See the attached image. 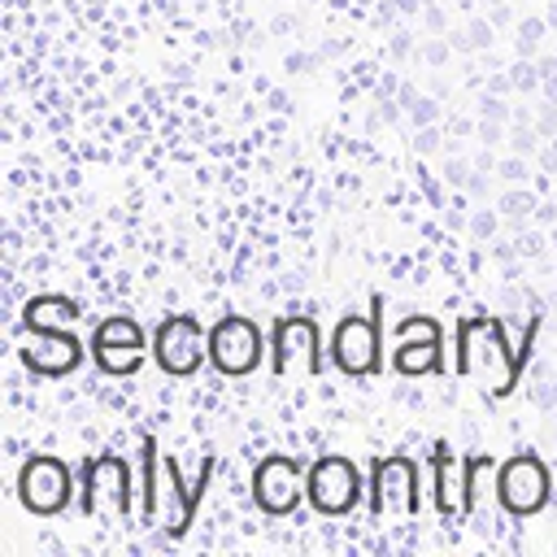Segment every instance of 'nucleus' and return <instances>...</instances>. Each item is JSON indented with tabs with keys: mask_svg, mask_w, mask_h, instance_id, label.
<instances>
[{
	"mask_svg": "<svg viewBox=\"0 0 557 557\" xmlns=\"http://www.w3.org/2000/svg\"><path fill=\"white\" fill-rule=\"evenodd\" d=\"M270 352L261 326L244 313H222L213 326H209V366L226 379H244L261 366V357Z\"/></svg>",
	"mask_w": 557,
	"mask_h": 557,
	"instance_id": "nucleus-11",
	"label": "nucleus"
},
{
	"mask_svg": "<svg viewBox=\"0 0 557 557\" xmlns=\"http://www.w3.org/2000/svg\"><path fill=\"white\" fill-rule=\"evenodd\" d=\"M17 500L35 518H57L78 505V466L57 453H30L17 466Z\"/></svg>",
	"mask_w": 557,
	"mask_h": 557,
	"instance_id": "nucleus-3",
	"label": "nucleus"
},
{
	"mask_svg": "<svg viewBox=\"0 0 557 557\" xmlns=\"http://www.w3.org/2000/svg\"><path fill=\"white\" fill-rule=\"evenodd\" d=\"M331 361V348L322 344V326L313 313H287L270 326V370L274 374H309L318 379Z\"/></svg>",
	"mask_w": 557,
	"mask_h": 557,
	"instance_id": "nucleus-6",
	"label": "nucleus"
},
{
	"mask_svg": "<svg viewBox=\"0 0 557 557\" xmlns=\"http://www.w3.org/2000/svg\"><path fill=\"white\" fill-rule=\"evenodd\" d=\"M91 348L74 335V326H48V331H26V344L17 348L22 366L39 379H65L83 366Z\"/></svg>",
	"mask_w": 557,
	"mask_h": 557,
	"instance_id": "nucleus-15",
	"label": "nucleus"
},
{
	"mask_svg": "<svg viewBox=\"0 0 557 557\" xmlns=\"http://www.w3.org/2000/svg\"><path fill=\"white\" fill-rule=\"evenodd\" d=\"M496 457L492 453H474L461 457V518L483 509V496H496Z\"/></svg>",
	"mask_w": 557,
	"mask_h": 557,
	"instance_id": "nucleus-17",
	"label": "nucleus"
},
{
	"mask_svg": "<svg viewBox=\"0 0 557 557\" xmlns=\"http://www.w3.org/2000/svg\"><path fill=\"white\" fill-rule=\"evenodd\" d=\"M535 318L527 326V348L518 352L500 326V318H487V313H474V318H461L457 322V339H453V370L461 379H474L483 392L492 396H513L518 392V379H522V366L531 357V339H535Z\"/></svg>",
	"mask_w": 557,
	"mask_h": 557,
	"instance_id": "nucleus-1",
	"label": "nucleus"
},
{
	"mask_svg": "<svg viewBox=\"0 0 557 557\" xmlns=\"http://www.w3.org/2000/svg\"><path fill=\"white\" fill-rule=\"evenodd\" d=\"M135 479H131V461L117 457V453H100V457H87L78 466V513L83 518H96L104 505H113L117 518H131L135 513Z\"/></svg>",
	"mask_w": 557,
	"mask_h": 557,
	"instance_id": "nucleus-7",
	"label": "nucleus"
},
{
	"mask_svg": "<svg viewBox=\"0 0 557 557\" xmlns=\"http://www.w3.org/2000/svg\"><path fill=\"white\" fill-rule=\"evenodd\" d=\"M326 348L344 379H374L383 370V296H370V313H344Z\"/></svg>",
	"mask_w": 557,
	"mask_h": 557,
	"instance_id": "nucleus-2",
	"label": "nucleus"
},
{
	"mask_svg": "<svg viewBox=\"0 0 557 557\" xmlns=\"http://www.w3.org/2000/svg\"><path fill=\"white\" fill-rule=\"evenodd\" d=\"M152 361L170 379H191L209 361V331L191 313H170L152 331Z\"/></svg>",
	"mask_w": 557,
	"mask_h": 557,
	"instance_id": "nucleus-10",
	"label": "nucleus"
},
{
	"mask_svg": "<svg viewBox=\"0 0 557 557\" xmlns=\"http://www.w3.org/2000/svg\"><path fill=\"white\" fill-rule=\"evenodd\" d=\"M553 500V474L540 453H513L496 466V505L509 518H535Z\"/></svg>",
	"mask_w": 557,
	"mask_h": 557,
	"instance_id": "nucleus-8",
	"label": "nucleus"
},
{
	"mask_svg": "<svg viewBox=\"0 0 557 557\" xmlns=\"http://www.w3.org/2000/svg\"><path fill=\"white\" fill-rule=\"evenodd\" d=\"M157 461H161V453H157V440L148 435L139 444V479H144V487H139V522L144 527H152V513H157Z\"/></svg>",
	"mask_w": 557,
	"mask_h": 557,
	"instance_id": "nucleus-19",
	"label": "nucleus"
},
{
	"mask_svg": "<svg viewBox=\"0 0 557 557\" xmlns=\"http://www.w3.org/2000/svg\"><path fill=\"white\" fill-rule=\"evenodd\" d=\"M370 518H413L422 509V470L409 453H383L366 474Z\"/></svg>",
	"mask_w": 557,
	"mask_h": 557,
	"instance_id": "nucleus-4",
	"label": "nucleus"
},
{
	"mask_svg": "<svg viewBox=\"0 0 557 557\" xmlns=\"http://www.w3.org/2000/svg\"><path fill=\"white\" fill-rule=\"evenodd\" d=\"M366 479L357 470V461L348 453H322L318 461H309L305 470V500L322 513V518H344L366 500Z\"/></svg>",
	"mask_w": 557,
	"mask_h": 557,
	"instance_id": "nucleus-5",
	"label": "nucleus"
},
{
	"mask_svg": "<svg viewBox=\"0 0 557 557\" xmlns=\"http://www.w3.org/2000/svg\"><path fill=\"white\" fill-rule=\"evenodd\" d=\"M305 470H309V466H300V461L287 457V453L261 457L257 470H252V500H257V509H261L265 518H287V513H296V505L305 500Z\"/></svg>",
	"mask_w": 557,
	"mask_h": 557,
	"instance_id": "nucleus-14",
	"label": "nucleus"
},
{
	"mask_svg": "<svg viewBox=\"0 0 557 557\" xmlns=\"http://www.w3.org/2000/svg\"><path fill=\"white\" fill-rule=\"evenodd\" d=\"M87 348H91V361H96L104 374L126 379V374H135V370L152 357V335H148L135 318L113 313V318H100V322H96Z\"/></svg>",
	"mask_w": 557,
	"mask_h": 557,
	"instance_id": "nucleus-9",
	"label": "nucleus"
},
{
	"mask_svg": "<svg viewBox=\"0 0 557 557\" xmlns=\"http://www.w3.org/2000/svg\"><path fill=\"white\" fill-rule=\"evenodd\" d=\"M431 505L440 518H461V457L435 440L431 444Z\"/></svg>",
	"mask_w": 557,
	"mask_h": 557,
	"instance_id": "nucleus-16",
	"label": "nucleus"
},
{
	"mask_svg": "<svg viewBox=\"0 0 557 557\" xmlns=\"http://www.w3.org/2000/svg\"><path fill=\"white\" fill-rule=\"evenodd\" d=\"M161 470H165V483L157 479V505H161V496H165V513H161V518L152 513V527H161L170 540H178V535L191 531L196 509H200V500H205V492H209V483H213V457L200 461V479H196V487L183 483V470H178L174 457H161Z\"/></svg>",
	"mask_w": 557,
	"mask_h": 557,
	"instance_id": "nucleus-13",
	"label": "nucleus"
},
{
	"mask_svg": "<svg viewBox=\"0 0 557 557\" xmlns=\"http://www.w3.org/2000/svg\"><path fill=\"white\" fill-rule=\"evenodd\" d=\"M392 370L400 379L444 374V326L431 313H409L392 331Z\"/></svg>",
	"mask_w": 557,
	"mask_h": 557,
	"instance_id": "nucleus-12",
	"label": "nucleus"
},
{
	"mask_svg": "<svg viewBox=\"0 0 557 557\" xmlns=\"http://www.w3.org/2000/svg\"><path fill=\"white\" fill-rule=\"evenodd\" d=\"M78 300L61 296V292H48V296H35L22 305V326L26 331H48V326H74L78 322Z\"/></svg>",
	"mask_w": 557,
	"mask_h": 557,
	"instance_id": "nucleus-18",
	"label": "nucleus"
}]
</instances>
